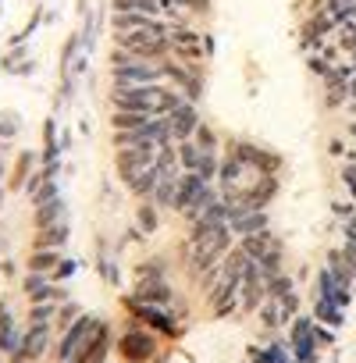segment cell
Here are the masks:
<instances>
[{
    "mask_svg": "<svg viewBox=\"0 0 356 363\" xmlns=\"http://www.w3.org/2000/svg\"><path fill=\"white\" fill-rule=\"evenodd\" d=\"M150 118H157V114L114 111V114H111V128H114V132H139V128H146V125H150Z\"/></svg>",
    "mask_w": 356,
    "mask_h": 363,
    "instance_id": "22",
    "label": "cell"
},
{
    "mask_svg": "<svg viewBox=\"0 0 356 363\" xmlns=\"http://www.w3.org/2000/svg\"><path fill=\"white\" fill-rule=\"evenodd\" d=\"M36 160H40V153H33V150H22V153L15 157V167H11V178H8V189H11V193H22V189H26V182H29Z\"/></svg>",
    "mask_w": 356,
    "mask_h": 363,
    "instance_id": "19",
    "label": "cell"
},
{
    "mask_svg": "<svg viewBox=\"0 0 356 363\" xmlns=\"http://www.w3.org/2000/svg\"><path fill=\"white\" fill-rule=\"evenodd\" d=\"M167 125H171V139H174V143L193 139V132L200 128V111H196V104H182L174 114H167Z\"/></svg>",
    "mask_w": 356,
    "mask_h": 363,
    "instance_id": "13",
    "label": "cell"
},
{
    "mask_svg": "<svg viewBox=\"0 0 356 363\" xmlns=\"http://www.w3.org/2000/svg\"><path fill=\"white\" fill-rule=\"evenodd\" d=\"M8 363H33L26 352H15V356H8Z\"/></svg>",
    "mask_w": 356,
    "mask_h": 363,
    "instance_id": "42",
    "label": "cell"
},
{
    "mask_svg": "<svg viewBox=\"0 0 356 363\" xmlns=\"http://www.w3.org/2000/svg\"><path fill=\"white\" fill-rule=\"evenodd\" d=\"M178 174L182 171H160L157 167V189L150 196V203L157 211H174L178 207Z\"/></svg>",
    "mask_w": 356,
    "mask_h": 363,
    "instance_id": "12",
    "label": "cell"
},
{
    "mask_svg": "<svg viewBox=\"0 0 356 363\" xmlns=\"http://www.w3.org/2000/svg\"><path fill=\"white\" fill-rule=\"evenodd\" d=\"M0 207H4V186H0Z\"/></svg>",
    "mask_w": 356,
    "mask_h": 363,
    "instance_id": "44",
    "label": "cell"
},
{
    "mask_svg": "<svg viewBox=\"0 0 356 363\" xmlns=\"http://www.w3.org/2000/svg\"><path fill=\"white\" fill-rule=\"evenodd\" d=\"M260 313V320H264V328L271 331V328H278V324H289V317H285V310H282V303L278 299H264V306L257 310Z\"/></svg>",
    "mask_w": 356,
    "mask_h": 363,
    "instance_id": "29",
    "label": "cell"
},
{
    "mask_svg": "<svg viewBox=\"0 0 356 363\" xmlns=\"http://www.w3.org/2000/svg\"><path fill=\"white\" fill-rule=\"evenodd\" d=\"M264 285H267V299H278V303H282L285 296H292V292H296V289H292V278H289L285 271H282V274H274V278H267Z\"/></svg>",
    "mask_w": 356,
    "mask_h": 363,
    "instance_id": "33",
    "label": "cell"
},
{
    "mask_svg": "<svg viewBox=\"0 0 356 363\" xmlns=\"http://www.w3.org/2000/svg\"><path fill=\"white\" fill-rule=\"evenodd\" d=\"M132 303H150V306H171L174 303V289L167 278H139L132 296Z\"/></svg>",
    "mask_w": 356,
    "mask_h": 363,
    "instance_id": "9",
    "label": "cell"
},
{
    "mask_svg": "<svg viewBox=\"0 0 356 363\" xmlns=\"http://www.w3.org/2000/svg\"><path fill=\"white\" fill-rule=\"evenodd\" d=\"M47 178H50L47 171H33V174H29V182H26V189H22V193H26V196L33 200V196L40 193V186H43V182H47Z\"/></svg>",
    "mask_w": 356,
    "mask_h": 363,
    "instance_id": "40",
    "label": "cell"
},
{
    "mask_svg": "<svg viewBox=\"0 0 356 363\" xmlns=\"http://www.w3.org/2000/svg\"><path fill=\"white\" fill-rule=\"evenodd\" d=\"M8 178V164H4V157H0V182Z\"/></svg>",
    "mask_w": 356,
    "mask_h": 363,
    "instance_id": "43",
    "label": "cell"
},
{
    "mask_svg": "<svg viewBox=\"0 0 356 363\" xmlns=\"http://www.w3.org/2000/svg\"><path fill=\"white\" fill-rule=\"evenodd\" d=\"M61 250H33L29 253V271H40V274H54V267L61 264Z\"/></svg>",
    "mask_w": 356,
    "mask_h": 363,
    "instance_id": "24",
    "label": "cell"
},
{
    "mask_svg": "<svg viewBox=\"0 0 356 363\" xmlns=\"http://www.w3.org/2000/svg\"><path fill=\"white\" fill-rule=\"evenodd\" d=\"M118 352L125 363H153L160 356V335H153L150 328H143L135 317L128 320V328L118 335Z\"/></svg>",
    "mask_w": 356,
    "mask_h": 363,
    "instance_id": "1",
    "label": "cell"
},
{
    "mask_svg": "<svg viewBox=\"0 0 356 363\" xmlns=\"http://www.w3.org/2000/svg\"><path fill=\"white\" fill-rule=\"evenodd\" d=\"M264 299H267V285L260 274H250L239 281V310L243 313H257L264 306Z\"/></svg>",
    "mask_w": 356,
    "mask_h": 363,
    "instance_id": "17",
    "label": "cell"
},
{
    "mask_svg": "<svg viewBox=\"0 0 356 363\" xmlns=\"http://www.w3.org/2000/svg\"><path fill=\"white\" fill-rule=\"evenodd\" d=\"M54 200H61V193H57V182H54V178H47L43 186H40V193L33 196V203H36V207H43V203H54Z\"/></svg>",
    "mask_w": 356,
    "mask_h": 363,
    "instance_id": "38",
    "label": "cell"
},
{
    "mask_svg": "<svg viewBox=\"0 0 356 363\" xmlns=\"http://www.w3.org/2000/svg\"><path fill=\"white\" fill-rule=\"evenodd\" d=\"M22 338H26V328L15 320V324H8L4 331H0V352L4 356H15V352H22Z\"/></svg>",
    "mask_w": 356,
    "mask_h": 363,
    "instance_id": "26",
    "label": "cell"
},
{
    "mask_svg": "<svg viewBox=\"0 0 356 363\" xmlns=\"http://www.w3.org/2000/svg\"><path fill=\"white\" fill-rule=\"evenodd\" d=\"M36 228H50V225H57V221H65V200H54V203H43V207H36Z\"/></svg>",
    "mask_w": 356,
    "mask_h": 363,
    "instance_id": "28",
    "label": "cell"
},
{
    "mask_svg": "<svg viewBox=\"0 0 356 363\" xmlns=\"http://www.w3.org/2000/svg\"><path fill=\"white\" fill-rule=\"evenodd\" d=\"M246 363H250V359H246Z\"/></svg>",
    "mask_w": 356,
    "mask_h": 363,
    "instance_id": "46",
    "label": "cell"
},
{
    "mask_svg": "<svg viewBox=\"0 0 356 363\" xmlns=\"http://www.w3.org/2000/svg\"><path fill=\"white\" fill-rule=\"evenodd\" d=\"M274 196H278V178H274V174H260L253 186L243 193V203H246L250 211H264Z\"/></svg>",
    "mask_w": 356,
    "mask_h": 363,
    "instance_id": "15",
    "label": "cell"
},
{
    "mask_svg": "<svg viewBox=\"0 0 356 363\" xmlns=\"http://www.w3.org/2000/svg\"><path fill=\"white\" fill-rule=\"evenodd\" d=\"M207 186H214V182L200 178L196 171H182V174H178V207H174V214H186V211L193 207V200H196Z\"/></svg>",
    "mask_w": 356,
    "mask_h": 363,
    "instance_id": "14",
    "label": "cell"
},
{
    "mask_svg": "<svg viewBox=\"0 0 356 363\" xmlns=\"http://www.w3.org/2000/svg\"><path fill=\"white\" fill-rule=\"evenodd\" d=\"M125 189H128L135 200H150V196H153V189H157V164H153V167H146L143 174H135L132 182H125Z\"/></svg>",
    "mask_w": 356,
    "mask_h": 363,
    "instance_id": "23",
    "label": "cell"
},
{
    "mask_svg": "<svg viewBox=\"0 0 356 363\" xmlns=\"http://www.w3.org/2000/svg\"><path fill=\"white\" fill-rule=\"evenodd\" d=\"M342 310H345V306H338V303H331V299H313V320H317V324L338 328V324H342Z\"/></svg>",
    "mask_w": 356,
    "mask_h": 363,
    "instance_id": "25",
    "label": "cell"
},
{
    "mask_svg": "<svg viewBox=\"0 0 356 363\" xmlns=\"http://www.w3.org/2000/svg\"><path fill=\"white\" fill-rule=\"evenodd\" d=\"M200 157H204V150H200L193 139L178 143V167H182V171H193V167L200 164Z\"/></svg>",
    "mask_w": 356,
    "mask_h": 363,
    "instance_id": "32",
    "label": "cell"
},
{
    "mask_svg": "<svg viewBox=\"0 0 356 363\" xmlns=\"http://www.w3.org/2000/svg\"><path fill=\"white\" fill-rule=\"evenodd\" d=\"M153 164H157V150L153 153H146V150H118L114 153V167H118L121 182H132L135 174H143Z\"/></svg>",
    "mask_w": 356,
    "mask_h": 363,
    "instance_id": "11",
    "label": "cell"
},
{
    "mask_svg": "<svg viewBox=\"0 0 356 363\" xmlns=\"http://www.w3.org/2000/svg\"><path fill=\"white\" fill-rule=\"evenodd\" d=\"M8 324H15V313H11V303L0 299V331H4Z\"/></svg>",
    "mask_w": 356,
    "mask_h": 363,
    "instance_id": "41",
    "label": "cell"
},
{
    "mask_svg": "<svg viewBox=\"0 0 356 363\" xmlns=\"http://www.w3.org/2000/svg\"><path fill=\"white\" fill-rule=\"evenodd\" d=\"M54 342H57L54 324H29V328H26V338H22V352H26L33 363H40L43 356L54 352Z\"/></svg>",
    "mask_w": 356,
    "mask_h": 363,
    "instance_id": "10",
    "label": "cell"
},
{
    "mask_svg": "<svg viewBox=\"0 0 356 363\" xmlns=\"http://www.w3.org/2000/svg\"><path fill=\"white\" fill-rule=\"evenodd\" d=\"M164 82V65L160 61H121L111 65V86H157Z\"/></svg>",
    "mask_w": 356,
    "mask_h": 363,
    "instance_id": "6",
    "label": "cell"
},
{
    "mask_svg": "<svg viewBox=\"0 0 356 363\" xmlns=\"http://www.w3.org/2000/svg\"><path fill=\"white\" fill-rule=\"evenodd\" d=\"M167 257H153V260H143L139 267H135V274L139 278H167Z\"/></svg>",
    "mask_w": 356,
    "mask_h": 363,
    "instance_id": "35",
    "label": "cell"
},
{
    "mask_svg": "<svg viewBox=\"0 0 356 363\" xmlns=\"http://www.w3.org/2000/svg\"><path fill=\"white\" fill-rule=\"evenodd\" d=\"M157 225H160V211H157L150 200H143V203H139V211H135V228H139L143 235H153V232H157Z\"/></svg>",
    "mask_w": 356,
    "mask_h": 363,
    "instance_id": "27",
    "label": "cell"
},
{
    "mask_svg": "<svg viewBox=\"0 0 356 363\" xmlns=\"http://www.w3.org/2000/svg\"><path fill=\"white\" fill-rule=\"evenodd\" d=\"M75 271H79V264H75V260H61V264L54 267V274H50V281H57V285H61V281H68V278H72Z\"/></svg>",
    "mask_w": 356,
    "mask_h": 363,
    "instance_id": "39",
    "label": "cell"
},
{
    "mask_svg": "<svg viewBox=\"0 0 356 363\" xmlns=\"http://www.w3.org/2000/svg\"><path fill=\"white\" fill-rule=\"evenodd\" d=\"M68 242V221H57L50 228H40L33 239V250H61Z\"/></svg>",
    "mask_w": 356,
    "mask_h": 363,
    "instance_id": "21",
    "label": "cell"
},
{
    "mask_svg": "<svg viewBox=\"0 0 356 363\" xmlns=\"http://www.w3.org/2000/svg\"><path fill=\"white\" fill-rule=\"evenodd\" d=\"M96 328H100V320H96V317H89V313H82L68 331H61V335H57V342H54V359H57V363H72V359H75L89 342H93Z\"/></svg>",
    "mask_w": 356,
    "mask_h": 363,
    "instance_id": "4",
    "label": "cell"
},
{
    "mask_svg": "<svg viewBox=\"0 0 356 363\" xmlns=\"http://www.w3.org/2000/svg\"><path fill=\"white\" fill-rule=\"evenodd\" d=\"M164 82L157 86H111V107L114 111H135V114H157Z\"/></svg>",
    "mask_w": 356,
    "mask_h": 363,
    "instance_id": "5",
    "label": "cell"
},
{
    "mask_svg": "<svg viewBox=\"0 0 356 363\" xmlns=\"http://www.w3.org/2000/svg\"><path fill=\"white\" fill-rule=\"evenodd\" d=\"M114 47L128 50L135 61H164V57H171V43H167V36L139 33V29H132V33H114Z\"/></svg>",
    "mask_w": 356,
    "mask_h": 363,
    "instance_id": "3",
    "label": "cell"
},
{
    "mask_svg": "<svg viewBox=\"0 0 356 363\" xmlns=\"http://www.w3.org/2000/svg\"><path fill=\"white\" fill-rule=\"evenodd\" d=\"M79 317H82L79 303H72V299H68V303H61V306H57V317H54V331H57V335H61V331H68Z\"/></svg>",
    "mask_w": 356,
    "mask_h": 363,
    "instance_id": "31",
    "label": "cell"
},
{
    "mask_svg": "<svg viewBox=\"0 0 356 363\" xmlns=\"http://www.w3.org/2000/svg\"><path fill=\"white\" fill-rule=\"evenodd\" d=\"M47 285H50V274H40V271H26V278H22V289H26V296H29V299H33V296H40Z\"/></svg>",
    "mask_w": 356,
    "mask_h": 363,
    "instance_id": "36",
    "label": "cell"
},
{
    "mask_svg": "<svg viewBox=\"0 0 356 363\" xmlns=\"http://www.w3.org/2000/svg\"><path fill=\"white\" fill-rule=\"evenodd\" d=\"M239 246H243V250H246L257 264H260V260H264L271 250H278L282 242H278V239L271 235V228H267V232H257V235H243V239H239Z\"/></svg>",
    "mask_w": 356,
    "mask_h": 363,
    "instance_id": "20",
    "label": "cell"
},
{
    "mask_svg": "<svg viewBox=\"0 0 356 363\" xmlns=\"http://www.w3.org/2000/svg\"><path fill=\"white\" fill-rule=\"evenodd\" d=\"M125 310L143 324V328H150L153 335H160V338H182V320H178V313L171 310V306H150V303H132L128 296H125Z\"/></svg>",
    "mask_w": 356,
    "mask_h": 363,
    "instance_id": "2",
    "label": "cell"
},
{
    "mask_svg": "<svg viewBox=\"0 0 356 363\" xmlns=\"http://www.w3.org/2000/svg\"><path fill=\"white\" fill-rule=\"evenodd\" d=\"M257 178H260V174H257L253 167H246L239 157L221 153V164H218V182H214L218 189H239V193H246Z\"/></svg>",
    "mask_w": 356,
    "mask_h": 363,
    "instance_id": "8",
    "label": "cell"
},
{
    "mask_svg": "<svg viewBox=\"0 0 356 363\" xmlns=\"http://www.w3.org/2000/svg\"><path fill=\"white\" fill-rule=\"evenodd\" d=\"M193 143H196L204 153H221V139H218V132H214L211 125H204V121H200V128L193 132Z\"/></svg>",
    "mask_w": 356,
    "mask_h": 363,
    "instance_id": "30",
    "label": "cell"
},
{
    "mask_svg": "<svg viewBox=\"0 0 356 363\" xmlns=\"http://www.w3.org/2000/svg\"><path fill=\"white\" fill-rule=\"evenodd\" d=\"M225 153L239 157V160H243L246 167H253L257 174H274V171L282 167V157H278V153H271V150H264V146H257V143H246V139H228Z\"/></svg>",
    "mask_w": 356,
    "mask_h": 363,
    "instance_id": "7",
    "label": "cell"
},
{
    "mask_svg": "<svg viewBox=\"0 0 356 363\" xmlns=\"http://www.w3.org/2000/svg\"><path fill=\"white\" fill-rule=\"evenodd\" d=\"M18 128H22V118L15 114V111H4V114H0V139H15L18 135Z\"/></svg>",
    "mask_w": 356,
    "mask_h": 363,
    "instance_id": "37",
    "label": "cell"
},
{
    "mask_svg": "<svg viewBox=\"0 0 356 363\" xmlns=\"http://www.w3.org/2000/svg\"><path fill=\"white\" fill-rule=\"evenodd\" d=\"M221 271L225 274H232L235 281H243V278H250V274H260V267H257V260L235 242L228 253H225V260H221Z\"/></svg>",
    "mask_w": 356,
    "mask_h": 363,
    "instance_id": "16",
    "label": "cell"
},
{
    "mask_svg": "<svg viewBox=\"0 0 356 363\" xmlns=\"http://www.w3.org/2000/svg\"><path fill=\"white\" fill-rule=\"evenodd\" d=\"M0 363H8V356H4V352H0Z\"/></svg>",
    "mask_w": 356,
    "mask_h": 363,
    "instance_id": "45",
    "label": "cell"
},
{
    "mask_svg": "<svg viewBox=\"0 0 356 363\" xmlns=\"http://www.w3.org/2000/svg\"><path fill=\"white\" fill-rule=\"evenodd\" d=\"M232 232H235V239H243V235H257V232H267V214L264 211H250V207H239V211H232Z\"/></svg>",
    "mask_w": 356,
    "mask_h": 363,
    "instance_id": "18",
    "label": "cell"
},
{
    "mask_svg": "<svg viewBox=\"0 0 356 363\" xmlns=\"http://www.w3.org/2000/svg\"><path fill=\"white\" fill-rule=\"evenodd\" d=\"M57 303H29V320L26 324H54Z\"/></svg>",
    "mask_w": 356,
    "mask_h": 363,
    "instance_id": "34",
    "label": "cell"
}]
</instances>
